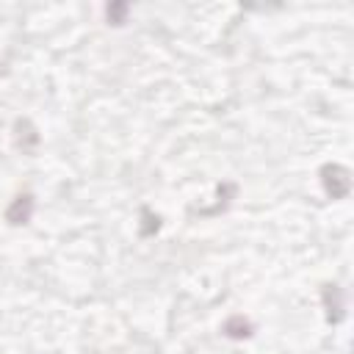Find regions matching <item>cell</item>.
<instances>
[{
  "label": "cell",
  "instance_id": "obj_1",
  "mask_svg": "<svg viewBox=\"0 0 354 354\" xmlns=\"http://www.w3.org/2000/svg\"><path fill=\"white\" fill-rule=\"evenodd\" d=\"M318 177H321V185L326 191L329 199H346L348 191H351V171L340 163H324L318 169Z\"/></svg>",
  "mask_w": 354,
  "mask_h": 354
},
{
  "label": "cell",
  "instance_id": "obj_2",
  "mask_svg": "<svg viewBox=\"0 0 354 354\" xmlns=\"http://www.w3.org/2000/svg\"><path fill=\"white\" fill-rule=\"evenodd\" d=\"M11 130H14V133H11L14 147H17L22 155H33V152L39 149L41 136H39V127H36L28 116H19V119L14 122V127H11Z\"/></svg>",
  "mask_w": 354,
  "mask_h": 354
},
{
  "label": "cell",
  "instance_id": "obj_3",
  "mask_svg": "<svg viewBox=\"0 0 354 354\" xmlns=\"http://www.w3.org/2000/svg\"><path fill=\"white\" fill-rule=\"evenodd\" d=\"M33 210H36V196L30 191H25V194H17L11 199V205L6 207L3 216H6V221L11 227H22V224H28L33 218Z\"/></svg>",
  "mask_w": 354,
  "mask_h": 354
},
{
  "label": "cell",
  "instance_id": "obj_4",
  "mask_svg": "<svg viewBox=\"0 0 354 354\" xmlns=\"http://www.w3.org/2000/svg\"><path fill=\"white\" fill-rule=\"evenodd\" d=\"M321 301L326 310V321L329 324H340L346 318V299H343V288L335 282H326L321 288Z\"/></svg>",
  "mask_w": 354,
  "mask_h": 354
},
{
  "label": "cell",
  "instance_id": "obj_5",
  "mask_svg": "<svg viewBox=\"0 0 354 354\" xmlns=\"http://www.w3.org/2000/svg\"><path fill=\"white\" fill-rule=\"evenodd\" d=\"M221 332H224V337H230V340H246V337L254 335V324H252L246 315L235 313V315H230V318L221 324Z\"/></svg>",
  "mask_w": 354,
  "mask_h": 354
},
{
  "label": "cell",
  "instance_id": "obj_6",
  "mask_svg": "<svg viewBox=\"0 0 354 354\" xmlns=\"http://www.w3.org/2000/svg\"><path fill=\"white\" fill-rule=\"evenodd\" d=\"M141 235L144 238H149V235H155L158 230H160V216L158 213H152L149 207H141Z\"/></svg>",
  "mask_w": 354,
  "mask_h": 354
},
{
  "label": "cell",
  "instance_id": "obj_7",
  "mask_svg": "<svg viewBox=\"0 0 354 354\" xmlns=\"http://www.w3.org/2000/svg\"><path fill=\"white\" fill-rule=\"evenodd\" d=\"M127 11H130V6H127V3H111V6L105 8V17H108V22H111V25H122V22H124V17H127Z\"/></svg>",
  "mask_w": 354,
  "mask_h": 354
}]
</instances>
